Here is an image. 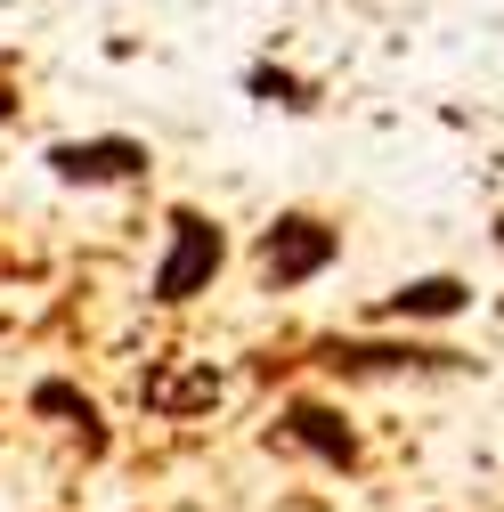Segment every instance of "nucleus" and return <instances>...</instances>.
Wrapping results in <instances>:
<instances>
[{"mask_svg":"<svg viewBox=\"0 0 504 512\" xmlns=\"http://www.w3.org/2000/svg\"><path fill=\"white\" fill-rule=\"evenodd\" d=\"M269 439L293 447V456H309V464H326V472H358V464H366V439H358L350 407L326 399V391H293V399H277V431H269Z\"/></svg>","mask_w":504,"mask_h":512,"instance_id":"5","label":"nucleus"},{"mask_svg":"<svg viewBox=\"0 0 504 512\" xmlns=\"http://www.w3.org/2000/svg\"><path fill=\"white\" fill-rule=\"evenodd\" d=\"M244 98L252 106H277V114H318L326 106L318 82H301L293 66H277V57H252V66H244Z\"/></svg>","mask_w":504,"mask_h":512,"instance_id":"7","label":"nucleus"},{"mask_svg":"<svg viewBox=\"0 0 504 512\" xmlns=\"http://www.w3.org/2000/svg\"><path fill=\"white\" fill-rule=\"evenodd\" d=\"M0 122H17V82H0Z\"/></svg>","mask_w":504,"mask_h":512,"instance_id":"9","label":"nucleus"},{"mask_svg":"<svg viewBox=\"0 0 504 512\" xmlns=\"http://www.w3.org/2000/svg\"><path fill=\"white\" fill-rule=\"evenodd\" d=\"M309 366L326 382H415V374H472L480 358L448 342H415V334H326L309 342Z\"/></svg>","mask_w":504,"mask_h":512,"instance_id":"1","label":"nucleus"},{"mask_svg":"<svg viewBox=\"0 0 504 512\" xmlns=\"http://www.w3.org/2000/svg\"><path fill=\"white\" fill-rule=\"evenodd\" d=\"M488 236H496V252H504V212H496V228H488Z\"/></svg>","mask_w":504,"mask_h":512,"instance_id":"10","label":"nucleus"},{"mask_svg":"<svg viewBox=\"0 0 504 512\" xmlns=\"http://www.w3.org/2000/svg\"><path fill=\"white\" fill-rule=\"evenodd\" d=\"M220 277H228V228L212 212H196V204H171L163 252H155V269H147V301L155 309H187V301H204Z\"/></svg>","mask_w":504,"mask_h":512,"instance_id":"2","label":"nucleus"},{"mask_svg":"<svg viewBox=\"0 0 504 512\" xmlns=\"http://www.w3.org/2000/svg\"><path fill=\"white\" fill-rule=\"evenodd\" d=\"M472 309V277H448V269H431V277H407V285H391L383 301L366 309V326H399V334H415V326H456V317Z\"/></svg>","mask_w":504,"mask_h":512,"instance_id":"6","label":"nucleus"},{"mask_svg":"<svg viewBox=\"0 0 504 512\" xmlns=\"http://www.w3.org/2000/svg\"><path fill=\"white\" fill-rule=\"evenodd\" d=\"M334 261H342V220L293 204V212H277L261 228V244H252V285L261 293H301V285H318Z\"/></svg>","mask_w":504,"mask_h":512,"instance_id":"3","label":"nucleus"},{"mask_svg":"<svg viewBox=\"0 0 504 512\" xmlns=\"http://www.w3.org/2000/svg\"><path fill=\"white\" fill-rule=\"evenodd\" d=\"M41 171L57 187H82V196H98V187H139L155 171V147L131 139V131H90V139H49L41 147Z\"/></svg>","mask_w":504,"mask_h":512,"instance_id":"4","label":"nucleus"},{"mask_svg":"<svg viewBox=\"0 0 504 512\" xmlns=\"http://www.w3.org/2000/svg\"><path fill=\"white\" fill-rule=\"evenodd\" d=\"M25 407H33L41 423H66V431H90V447H98V399L82 391V382H66V374H41L33 391H25Z\"/></svg>","mask_w":504,"mask_h":512,"instance_id":"8","label":"nucleus"}]
</instances>
